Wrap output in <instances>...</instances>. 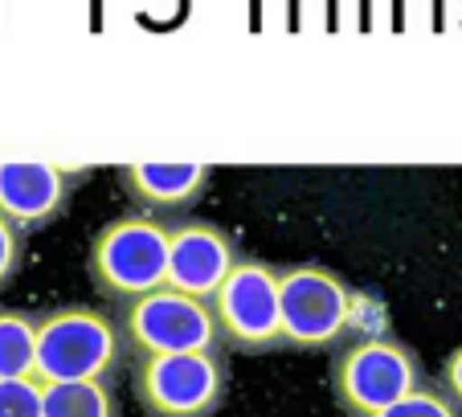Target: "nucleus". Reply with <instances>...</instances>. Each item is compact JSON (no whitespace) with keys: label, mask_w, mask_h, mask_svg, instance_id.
I'll return each mask as SVG.
<instances>
[{"label":"nucleus","mask_w":462,"mask_h":417,"mask_svg":"<svg viewBox=\"0 0 462 417\" xmlns=\"http://www.w3.org/2000/svg\"><path fill=\"white\" fill-rule=\"evenodd\" d=\"M131 365L115 315L90 303L53 307L37 320V360L33 376L53 381H111Z\"/></svg>","instance_id":"f257e3e1"},{"label":"nucleus","mask_w":462,"mask_h":417,"mask_svg":"<svg viewBox=\"0 0 462 417\" xmlns=\"http://www.w3.org/2000/svg\"><path fill=\"white\" fill-rule=\"evenodd\" d=\"M87 274L90 287L115 303L160 291L168 278V221L140 213V208L106 221L90 237Z\"/></svg>","instance_id":"f03ea898"},{"label":"nucleus","mask_w":462,"mask_h":417,"mask_svg":"<svg viewBox=\"0 0 462 417\" xmlns=\"http://www.w3.org/2000/svg\"><path fill=\"white\" fill-rule=\"evenodd\" d=\"M336 405L348 417H373L393 401L410 397L426 385V365L405 339L397 336H360L340 348L328 368Z\"/></svg>","instance_id":"7ed1b4c3"},{"label":"nucleus","mask_w":462,"mask_h":417,"mask_svg":"<svg viewBox=\"0 0 462 417\" xmlns=\"http://www.w3.org/2000/svg\"><path fill=\"white\" fill-rule=\"evenodd\" d=\"M115 323H119L123 348H127L131 360L176 357V352H217L221 348L213 307L205 299L180 295L172 287L127 299L115 315Z\"/></svg>","instance_id":"20e7f679"},{"label":"nucleus","mask_w":462,"mask_h":417,"mask_svg":"<svg viewBox=\"0 0 462 417\" xmlns=\"http://www.w3.org/2000/svg\"><path fill=\"white\" fill-rule=\"evenodd\" d=\"M131 389L148 417H213L229 397L226 352H176L131 360Z\"/></svg>","instance_id":"39448f33"},{"label":"nucleus","mask_w":462,"mask_h":417,"mask_svg":"<svg viewBox=\"0 0 462 417\" xmlns=\"http://www.w3.org/2000/svg\"><path fill=\"white\" fill-rule=\"evenodd\" d=\"M356 291L336 270L319 262L279 266V311H282V348L323 352L348 336Z\"/></svg>","instance_id":"423d86ee"},{"label":"nucleus","mask_w":462,"mask_h":417,"mask_svg":"<svg viewBox=\"0 0 462 417\" xmlns=\"http://www.w3.org/2000/svg\"><path fill=\"white\" fill-rule=\"evenodd\" d=\"M221 331V348L245 357L279 352L282 348V311H279V266L262 258H237L229 278L209 299Z\"/></svg>","instance_id":"0eeeda50"},{"label":"nucleus","mask_w":462,"mask_h":417,"mask_svg":"<svg viewBox=\"0 0 462 417\" xmlns=\"http://www.w3.org/2000/svg\"><path fill=\"white\" fill-rule=\"evenodd\" d=\"M242 250H237L234 234L217 221L184 218L176 226H168V278L164 287L180 291V295L205 299L209 303L217 295V287L229 278V270L237 266Z\"/></svg>","instance_id":"6e6552de"},{"label":"nucleus","mask_w":462,"mask_h":417,"mask_svg":"<svg viewBox=\"0 0 462 417\" xmlns=\"http://www.w3.org/2000/svg\"><path fill=\"white\" fill-rule=\"evenodd\" d=\"M87 176V168L61 164H0V218L13 221L21 234H37L66 213Z\"/></svg>","instance_id":"1a4fd4ad"},{"label":"nucleus","mask_w":462,"mask_h":417,"mask_svg":"<svg viewBox=\"0 0 462 417\" xmlns=\"http://www.w3.org/2000/svg\"><path fill=\"white\" fill-rule=\"evenodd\" d=\"M213 168L205 164H127L119 168V184L140 213L164 218V213H180L192 200H201L209 189Z\"/></svg>","instance_id":"9d476101"},{"label":"nucleus","mask_w":462,"mask_h":417,"mask_svg":"<svg viewBox=\"0 0 462 417\" xmlns=\"http://www.w3.org/2000/svg\"><path fill=\"white\" fill-rule=\"evenodd\" d=\"M42 417H123L111 381L42 385Z\"/></svg>","instance_id":"9b49d317"},{"label":"nucleus","mask_w":462,"mask_h":417,"mask_svg":"<svg viewBox=\"0 0 462 417\" xmlns=\"http://www.w3.org/2000/svg\"><path fill=\"white\" fill-rule=\"evenodd\" d=\"M37 320L21 307H0V381L33 376Z\"/></svg>","instance_id":"f8f14e48"},{"label":"nucleus","mask_w":462,"mask_h":417,"mask_svg":"<svg viewBox=\"0 0 462 417\" xmlns=\"http://www.w3.org/2000/svg\"><path fill=\"white\" fill-rule=\"evenodd\" d=\"M373 417H462V413L450 405V397H446L438 385H421L418 393L393 401L389 409H381V413H373Z\"/></svg>","instance_id":"ddd939ff"},{"label":"nucleus","mask_w":462,"mask_h":417,"mask_svg":"<svg viewBox=\"0 0 462 417\" xmlns=\"http://www.w3.org/2000/svg\"><path fill=\"white\" fill-rule=\"evenodd\" d=\"M0 417H42V381L37 376L0 381Z\"/></svg>","instance_id":"4468645a"},{"label":"nucleus","mask_w":462,"mask_h":417,"mask_svg":"<svg viewBox=\"0 0 462 417\" xmlns=\"http://www.w3.org/2000/svg\"><path fill=\"white\" fill-rule=\"evenodd\" d=\"M25 250H29V234H21L13 221L0 218V291L9 287L17 270L25 266Z\"/></svg>","instance_id":"2eb2a0df"},{"label":"nucleus","mask_w":462,"mask_h":417,"mask_svg":"<svg viewBox=\"0 0 462 417\" xmlns=\"http://www.w3.org/2000/svg\"><path fill=\"white\" fill-rule=\"evenodd\" d=\"M438 389H442L446 397H450V405L462 413V344L442 360V373H438Z\"/></svg>","instance_id":"dca6fc26"}]
</instances>
